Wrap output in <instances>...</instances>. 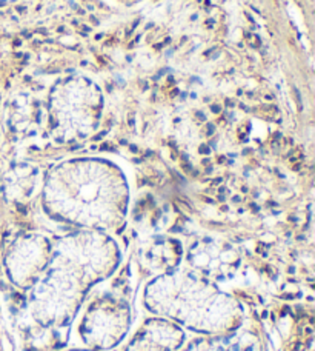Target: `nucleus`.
Instances as JSON below:
<instances>
[{
    "label": "nucleus",
    "instance_id": "nucleus-1",
    "mask_svg": "<svg viewBox=\"0 0 315 351\" xmlns=\"http://www.w3.org/2000/svg\"><path fill=\"white\" fill-rule=\"evenodd\" d=\"M212 111H214V112H218V111H220V106H218V105H214V106H212Z\"/></svg>",
    "mask_w": 315,
    "mask_h": 351
}]
</instances>
